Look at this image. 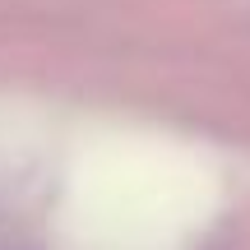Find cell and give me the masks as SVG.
Returning <instances> with one entry per match:
<instances>
[]
</instances>
